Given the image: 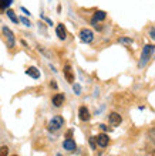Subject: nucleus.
Masks as SVG:
<instances>
[{
	"instance_id": "obj_8",
	"label": "nucleus",
	"mask_w": 155,
	"mask_h": 156,
	"mask_svg": "<svg viewBox=\"0 0 155 156\" xmlns=\"http://www.w3.org/2000/svg\"><path fill=\"white\" fill-rule=\"evenodd\" d=\"M105 17H107V13L105 12H102V10H97V12L94 13L93 19H91V23H93V26H95L98 21L105 20Z\"/></svg>"
},
{
	"instance_id": "obj_27",
	"label": "nucleus",
	"mask_w": 155,
	"mask_h": 156,
	"mask_svg": "<svg viewBox=\"0 0 155 156\" xmlns=\"http://www.w3.org/2000/svg\"><path fill=\"white\" fill-rule=\"evenodd\" d=\"M13 156H17V155H13Z\"/></svg>"
},
{
	"instance_id": "obj_2",
	"label": "nucleus",
	"mask_w": 155,
	"mask_h": 156,
	"mask_svg": "<svg viewBox=\"0 0 155 156\" xmlns=\"http://www.w3.org/2000/svg\"><path fill=\"white\" fill-rule=\"evenodd\" d=\"M63 126H64V119H63V116H60V115L51 118V121L49 122V131L50 132H57V131H60Z\"/></svg>"
},
{
	"instance_id": "obj_16",
	"label": "nucleus",
	"mask_w": 155,
	"mask_h": 156,
	"mask_svg": "<svg viewBox=\"0 0 155 156\" xmlns=\"http://www.w3.org/2000/svg\"><path fill=\"white\" fill-rule=\"evenodd\" d=\"M118 43H121V44H124V45H131L132 44V38H130V37H120Z\"/></svg>"
},
{
	"instance_id": "obj_17",
	"label": "nucleus",
	"mask_w": 155,
	"mask_h": 156,
	"mask_svg": "<svg viewBox=\"0 0 155 156\" xmlns=\"http://www.w3.org/2000/svg\"><path fill=\"white\" fill-rule=\"evenodd\" d=\"M73 90H74V92H76V95L81 94V85H80V84H76V82H74V84H73Z\"/></svg>"
},
{
	"instance_id": "obj_12",
	"label": "nucleus",
	"mask_w": 155,
	"mask_h": 156,
	"mask_svg": "<svg viewBox=\"0 0 155 156\" xmlns=\"http://www.w3.org/2000/svg\"><path fill=\"white\" fill-rule=\"evenodd\" d=\"M63 148H64L65 151H68V152H73V151H76L77 145H76V142H74L71 138H67V139L63 142Z\"/></svg>"
},
{
	"instance_id": "obj_14",
	"label": "nucleus",
	"mask_w": 155,
	"mask_h": 156,
	"mask_svg": "<svg viewBox=\"0 0 155 156\" xmlns=\"http://www.w3.org/2000/svg\"><path fill=\"white\" fill-rule=\"evenodd\" d=\"M12 4H13V0H0V13L6 12Z\"/></svg>"
},
{
	"instance_id": "obj_5",
	"label": "nucleus",
	"mask_w": 155,
	"mask_h": 156,
	"mask_svg": "<svg viewBox=\"0 0 155 156\" xmlns=\"http://www.w3.org/2000/svg\"><path fill=\"white\" fill-rule=\"evenodd\" d=\"M63 73H64V77H65V80H67V82L74 84L76 77H74V71H73V68H71V66H70V64H65L64 68H63Z\"/></svg>"
},
{
	"instance_id": "obj_20",
	"label": "nucleus",
	"mask_w": 155,
	"mask_h": 156,
	"mask_svg": "<svg viewBox=\"0 0 155 156\" xmlns=\"http://www.w3.org/2000/svg\"><path fill=\"white\" fill-rule=\"evenodd\" d=\"M90 145H91V148L93 149H95V136L90 139Z\"/></svg>"
},
{
	"instance_id": "obj_4",
	"label": "nucleus",
	"mask_w": 155,
	"mask_h": 156,
	"mask_svg": "<svg viewBox=\"0 0 155 156\" xmlns=\"http://www.w3.org/2000/svg\"><path fill=\"white\" fill-rule=\"evenodd\" d=\"M2 31H3L4 37H6V41H7V47H9V48H13V47H14V43H16L14 33H13L9 27H6V26H3V27H2Z\"/></svg>"
},
{
	"instance_id": "obj_10",
	"label": "nucleus",
	"mask_w": 155,
	"mask_h": 156,
	"mask_svg": "<svg viewBox=\"0 0 155 156\" xmlns=\"http://www.w3.org/2000/svg\"><path fill=\"white\" fill-rule=\"evenodd\" d=\"M56 34L60 40H65L67 38V30H65V26L63 23H58V26L56 27Z\"/></svg>"
},
{
	"instance_id": "obj_1",
	"label": "nucleus",
	"mask_w": 155,
	"mask_h": 156,
	"mask_svg": "<svg viewBox=\"0 0 155 156\" xmlns=\"http://www.w3.org/2000/svg\"><path fill=\"white\" fill-rule=\"evenodd\" d=\"M154 51H155V47L152 44H147L145 47L142 48V54H141V58H139V62H138V67L147 66V62L151 60V57L154 55Z\"/></svg>"
},
{
	"instance_id": "obj_15",
	"label": "nucleus",
	"mask_w": 155,
	"mask_h": 156,
	"mask_svg": "<svg viewBox=\"0 0 155 156\" xmlns=\"http://www.w3.org/2000/svg\"><path fill=\"white\" fill-rule=\"evenodd\" d=\"M6 14H7V17H9V19H10V20L13 21V23H14V24H17V23H19V17L16 16V13L13 12V10H10V9H7V10H6Z\"/></svg>"
},
{
	"instance_id": "obj_21",
	"label": "nucleus",
	"mask_w": 155,
	"mask_h": 156,
	"mask_svg": "<svg viewBox=\"0 0 155 156\" xmlns=\"http://www.w3.org/2000/svg\"><path fill=\"white\" fill-rule=\"evenodd\" d=\"M149 37H151L152 40H155V29H151V30H149Z\"/></svg>"
},
{
	"instance_id": "obj_9",
	"label": "nucleus",
	"mask_w": 155,
	"mask_h": 156,
	"mask_svg": "<svg viewBox=\"0 0 155 156\" xmlns=\"http://www.w3.org/2000/svg\"><path fill=\"white\" fill-rule=\"evenodd\" d=\"M95 142H97L101 148H105L107 145L110 144V138H108V135H105V133H100V135L95 136Z\"/></svg>"
},
{
	"instance_id": "obj_22",
	"label": "nucleus",
	"mask_w": 155,
	"mask_h": 156,
	"mask_svg": "<svg viewBox=\"0 0 155 156\" xmlns=\"http://www.w3.org/2000/svg\"><path fill=\"white\" fill-rule=\"evenodd\" d=\"M21 12L24 13L26 16H30V14H31V13H30V12H29V10H27V9H26V7H21Z\"/></svg>"
},
{
	"instance_id": "obj_6",
	"label": "nucleus",
	"mask_w": 155,
	"mask_h": 156,
	"mask_svg": "<svg viewBox=\"0 0 155 156\" xmlns=\"http://www.w3.org/2000/svg\"><path fill=\"white\" fill-rule=\"evenodd\" d=\"M78 118H80V121H83V122L90 121L91 114H90V111H88V108L87 107H80V109H78Z\"/></svg>"
},
{
	"instance_id": "obj_11",
	"label": "nucleus",
	"mask_w": 155,
	"mask_h": 156,
	"mask_svg": "<svg viewBox=\"0 0 155 156\" xmlns=\"http://www.w3.org/2000/svg\"><path fill=\"white\" fill-rule=\"evenodd\" d=\"M64 101H65V97H64V94H56L53 97V99H51V102H53V105L56 108H60L64 104Z\"/></svg>"
},
{
	"instance_id": "obj_26",
	"label": "nucleus",
	"mask_w": 155,
	"mask_h": 156,
	"mask_svg": "<svg viewBox=\"0 0 155 156\" xmlns=\"http://www.w3.org/2000/svg\"><path fill=\"white\" fill-rule=\"evenodd\" d=\"M57 156H61V155H57Z\"/></svg>"
},
{
	"instance_id": "obj_7",
	"label": "nucleus",
	"mask_w": 155,
	"mask_h": 156,
	"mask_svg": "<svg viewBox=\"0 0 155 156\" xmlns=\"http://www.w3.org/2000/svg\"><path fill=\"white\" fill-rule=\"evenodd\" d=\"M108 121H110L111 126H118L120 123L123 122V118H121V115L117 114V112H111L110 115H108Z\"/></svg>"
},
{
	"instance_id": "obj_13",
	"label": "nucleus",
	"mask_w": 155,
	"mask_h": 156,
	"mask_svg": "<svg viewBox=\"0 0 155 156\" xmlns=\"http://www.w3.org/2000/svg\"><path fill=\"white\" fill-rule=\"evenodd\" d=\"M26 74L30 75L33 80H39V78H40V71L37 70L36 67H30V68H27V70H26Z\"/></svg>"
},
{
	"instance_id": "obj_23",
	"label": "nucleus",
	"mask_w": 155,
	"mask_h": 156,
	"mask_svg": "<svg viewBox=\"0 0 155 156\" xmlns=\"http://www.w3.org/2000/svg\"><path fill=\"white\" fill-rule=\"evenodd\" d=\"M151 138H152V140H154V144H155V129L151 131Z\"/></svg>"
},
{
	"instance_id": "obj_3",
	"label": "nucleus",
	"mask_w": 155,
	"mask_h": 156,
	"mask_svg": "<svg viewBox=\"0 0 155 156\" xmlns=\"http://www.w3.org/2000/svg\"><path fill=\"white\" fill-rule=\"evenodd\" d=\"M78 37L83 43H86V44H90L94 41V33L91 31L90 29H81L80 30V33H78Z\"/></svg>"
},
{
	"instance_id": "obj_18",
	"label": "nucleus",
	"mask_w": 155,
	"mask_h": 156,
	"mask_svg": "<svg viewBox=\"0 0 155 156\" xmlns=\"http://www.w3.org/2000/svg\"><path fill=\"white\" fill-rule=\"evenodd\" d=\"M19 21H21V23H23L26 27H31V23H30V20H29V19H26V17H20V19H19Z\"/></svg>"
},
{
	"instance_id": "obj_25",
	"label": "nucleus",
	"mask_w": 155,
	"mask_h": 156,
	"mask_svg": "<svg viewBox=\"0 0 155 156\" xmlns=\"http://www.w3.org/2000/svg\"><path fill=\"white\" fill-rule=\"evenodd\" d=\"M151 156H155V152H152V155Z\"/></svg>"
},
{
	"instance_id": "obj_24",
	"label": "nucleus",
	"mask_w": 155,
	"mask_h": 156,
	"mask_svg": "<svg viewBox=\"0 0 155 156\" xmlns=\"http://www.w3.org/2000/svg\"><path fill=\"white\" fill-rule=\"evenodd\" d=\"M50 85L53 87V88H57V84H56V82H54V81H51V82H50Z\"/></svg>"
},
{
	"instance_id": "obj_19",
	"label": "nucleus",
	"mask_w": 155,
	"mask_h": 156,
	"mask_svg": "<svg viewBox=\"0 0 155 156\" xmlns=\"http://www.w3.org/2000/svg\"><path fill=\"white\" fill-rule=\"evenodd\" d=\"M9 148L7 146H0V156H7Z\"/></svg>"
}]
</instances>
